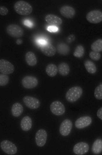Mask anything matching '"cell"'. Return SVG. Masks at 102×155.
<instances>
[{"label":"cell","mask_w":102,"mask_h":155,"mask_svg":"<svg viewBox=\"0 0 102 155\" xmlns=\"http://www.w3.org/2000/svg\"><path fill=\"white\" fill-rule=\"evenodd\" d=\"M14 8L17 14L22 16L30 15L33 10V8L30 4L22 1L16 2L14 5Z\"/></svg>","instance_id":"1"},{"label":"cell","mask_w":102,"mask_h":155,"mask_svg":"<svg viewBox=\"0 0 102 155\" xmlns=\"http://www.w3.org/2000/svg\"><path fill=\"white\" fill-rule=\"evenodd\" d=\"M83 93V89L80 87L74 86L67 91L66 95V98L68 102L74 103L79 100L82 96Z\"/></svg>","instance_id":"2"},{"label":"cell","mask_w":102,"mask_h":155,"mask_svg":"<svg viewBox=\"0 0 102 155\" xmlns=\"http://www.w3.org/2000/svg\"><path fill=\"white\" fill-rule=\"evenodd\" d=\"M6 31L9 35L15 38H21L24 35V30L22 28L15 24L9 25L6 27Z\"/></svg>","instance_id":"3"},{"label":"cell","mask_w":102,"mask_h":155,"mask_svg":"<svg viewBox=\"0 0 102 155\" xmlns=\"http://www.w3.org/2000/svg\"><path fill=\"white\" fill-rule=\"evenodd\" d=\"M0 147L4 152L8 155L15 154L18 151L15 145L9 140H5L2 141Z\"/></svg>","instance_id":"4"},{"label":"cell","mask_w":102,"mask_h":155,"mask_svg":"<svg viewBox=\"0 0 102 155\" xmlns=\"http://www.w3.org/2000/svg\"><path fill=\"white\" fill-rule=\"evenodd\" d=\"M86 19L89 23L97 24L102 21V13L99 10H94L88 12L86 16Z\"/></svg>","instance_id":"5"},{"label":"cell","mask_w":102,"mask_h":155,"mask_svg":"<svg viewBox=\"0 0 102 155\" xmlns=\"http://www.w3.org/2000/svg\"><path fill=\"white\" fill-rule=\"evenodd\" d=\"M50 110L54 115L60 116L65 113L66 108L64 105L60 101H53L50 105Z\"/></svg>","instance_id":"6"},{"label":"cell","mask_w":102,"mask_h":155,"mask_svg":"<svg viewBox=\"0 0 102 155\" xmlns=\"http://www.w3.org/2000/svg\"><path fill=\"white\" fill-rule=\"evenodd\" d=\"M15 70V66L10 62L5 59H0V72L10 75L13 73Z\"/></svg>","instance_id":"7"},{"label":"cell","mask_w":102,"mask_h":155,"mask_svg":"<svg viewBox=\"0 0 102 155\" xmlns=\"http://www.w3.org/2000/svg\"><path fill=\"white\" fill-rule=\"evenodd\" d=\"M23 101L25 105L29 108L32 110L37 109L40 106L41 102L37 98L30 96L24 97Z\"/></svg>","instance_id":"8"},{"label":"cell","mask_w":102,"mask_h":155,"mask_svg":"<svg viewBox=\"0 0 102 155\" xmlns=\"http://www.w3.org/2000/svg\"><path fill=\"white\" fill-rule=\"evenodd\" d=\"M22 84L23 87L25 89H33L36 88L37 86L38 80L35 77L27 76L22 78Z\"/></svg>","instance_id":"9"},{"label":"cell","mask_w":102,"mask_h":155,"mask_svg":"<svg viewBox=\"0 0 102 155\" xmlns=\"http://www.w3.org/2000/svg\"><path fill=\"white\" fill-rule=\"evenodd\" d=\"M47 133L45 130L41 129L36 132L35 136V141L36 145L42 147L46 143L47 139Z\"/></svg>","instance_id":"10"},{"label":"cell","mask_w":102,"mask_h":155,"mask_svg":"<svg viewBox=\"0 0 102 155\" xmlns=\"http://www.w3.org/2000/svg\"><path fill=\"white\" fill-rule=\"evenodd\" d=\"M73 123L71 120L66 119L63 120L61 124L59 132L63 136H67L71 133L73 127Z\"/></svg>","instance_id":"11"},{"label":"cell","mask_w":102,"mask_h":155,"mask_svg":"<svg viewBox=\"0 0 102 155\" xmlns=\"http://www.w3.org/2000/svg\"><path fill=\"white\" fill-rule=\"evenodd\" d=\"M92 120L91 117L85 116L81 117L76 121L75 125L78 129H84L91 125Z\"/></svg>","instance_id":"12"},{"label":"cell","mask_w":102,"mask_h":155,"mask_svg":"<svg viewBox=\"0 0 102 155\" xmlns=\"http://www.w3.org/2000/svg\"><path fill=\"white\" fill-rule=\"evenodd\" d=\"M89 149V145L87 143L81 142L76 144L73 147V152L76 155H83L87 153Z\"/></svg>","instance_id":"13"},{"label":"cell","mask_w":102,"mask_h":155,"mask_svg":"<svg viewBox=\"0 0 102 155\" xmlns=\"http://www.w3.org/2000/svg\"><path fill=\"white\" fill-rule=\"evenodd\" d=\"M60 13L63 17L67 18H72L76 13L75 9L71 6L65 5L62 6L60 9Z\"/></svg>","instance_id":"14"},{"label":"cell","mask_w":102,"mask_h":155,"mask_svg":"<svg viewBox=\"0 0 102 155\" xmlns=\"http://www.w3.org/2000/svg\"><path fill=\"white\" fill-rule=\"evenodd\" d=\"M41 50L44 55L48 57L53 56L56 52V48L53 45L47 43L42 46Z\"/></svg>","instance_id":"15"},{"label":"cell","mask_w":102,"mask_h":155,"mask_svg":"<svg viewBox=\"0 0 102 155\" xmlns=\"http://www.w3.org/2000/svg\"><path fill=\"white\" fill-rule=\"evenodd\" d=\"M45 20L48 24L54 26L60 25L63 21L59 17L53 14H48L45 17Z\"/></svg>","instance_id":"16"},{"label":"cell","mask_w":102,"mask_h":155,"mask_svg":"<svg viewBox=\"0 0 102 155\" xmlns=\"http://www.w3.org/2000/svg\"><path fill=\"white\" fill-rule=\"evenodd\" d=\"M21 127L24 131H29L32 126V121L30 117L26 116L22 118L21 122Z\"/></svg>","instance_id":"17"},{"label":"cell","mask_w":102,"mask_h":155,"mask_svg":"<svg viewBox=\"0 0 102 155\" xmlns=\"http://www.w3.org/2000/svg\"><path fill=\"white\" fill-rule=\"evenodd\" d=\"M23 105L18 102L15 103L13 104L11 109L12 115L15 117H20L23 113Z\"/></svg>","instance_id":"18"},{"label":"cell","mask_w":102,"mask_h":155,"mask_svg":"<svg viewBox=\"0 0 102 155\" xmlns=\"http://www.w3.org/2000/svg\"><path fill=\"white\" fill-rule=\"evenodd\" d=\"M25 61L27 64L30 66H36L37 63V60L36 55L32 52H28L25 54Z\"/></svg>","instance_id":"19"},{"label":"cell","mask_w":102,"mask_h":155,"mask_svg":"<svg viewBox=\"0 0 102 155\" xmlns=\"http://www.w3.org/2000/svg\"><path fill=\"white\" fill-rule=\"evenodd\" d=\"M57 68L59 74L62 76H66L70 73V67L69 65L65 62L60 63Z\"/></svg>","instance_id":"20"},{"label":"cell","mask_w":102,"mask_h":155,"mask_svg":"<svg viewBox=\"0 0 102 155\" xmlns=\"http://www.w3.org/2000/svg\"><path fill=\"white\" fill-rule=\"evenodd\" d=\"M92 151L94 154H99L101 153L102 140L101 139H97L94 142L92 146Z\"/></svg>","instance_id":"21"},{"label":"cell","mask_w":102,"mask_h":155,"mask_svg":"<svg viewBox=\"0 0 102 155\" xmlns=\"http://www.w3.org/2000/svg\"><path fill=\"white\" fill-rule=\"evenodd\" d=\"M46 71L49 76L50 77H54L58 73V68L55 64H50L46 66Z\"/></svg>","instance_id":"22"},{"label":"cell","mask_w":102,"mask_h":155,"mask_svg":"<svg viewBox=\"0 0 102 155\" xmlns=\"http://www.w3.org/2000/svg\"><path fill=\"white\" fill-rule=\"evenodd\" d=\"M84 65L85 69L89 73L93 74L97 72V66L91 61L86 60L84 62Z\"/></svg>","instance_id":"23"},{"label":"cell","mask_w":102,"mask_h":155,"mask_svg":"<svg viewBox=\"0 0 102 155\" xmlns=\"http://www.w3.org/2000/svg\"><path fill=\"white\" fill-rule=\"evenodd\" d=\"M57 51L60 54L66 55L68 54L70 52V48L65 43H61L57 46Z\"/></svg>","instance_id":"24"},{"label":"cell","mask_w":102,"mask_h":155,"mask_svg":"<svg viewBox=\"0 0 102 155\" xmlns=\"http://www.w3.org/2000/svg\"><path fill=\"white\" fill-rule=\"evenodd\" d=\"M91 48L93 51L100 52L102 51V39H99L92 43Z\"/></svg>","instance_id":"25"},{"label":"cell","mask_w":102,"mask_h":155,"mask_svg":"<svg viewBox=\"0 0 102 155\" xmlns=\"http://www.w3.org/2000/svg\"><path fill=\"white\" fill-rule=\"evenodd\" d=\"M85 54V49L83 46L79 45L76 46L73 53L74 56L80 58L83 56Z\"/></svg>","instance_id":"26"},{"label":"cell","mask_w":102,"mask_h":155,"mask_svg":"<svg viewBox=\"0 0 102 155\" xmlns=\"http://www.w3.org/2000/svg\"><path fill=\"white\" fill-rule=\"evenodd\" d=\"M95 97L99 100H101L102 99V84L101 83L96 88L94 91Z\"/></svg>","instance_id":"27"},{"label":"cell","mask_w":102,"mask_h":155,"mask_svg":"<svg viewBox=\"0 0 102 155\" xmlns=\"http://www.w3.org/2000/svg\"><path fill=\"white\" fill-rule=\"evenodd\" d=\"M9 77L7 75L0 74V86H4L7 85L9 81Z\"/></svg>","instance_id":"28"},{"label":"cell","mask_w":102,"mask_h":155,"mask_svg":"<svg viewBox=\"0 0 102 155\" xmlns=\"http://www.w3.org/2000/svg\"><path fill=\"white\" fill-rule=\"evenodd\" d=\"M89 56L92 60L97 61L101 58V55L99 52L92 51L89 53Z\"/></svg>","instance_id":"29"},{"label":"cell","mask_w":102,"mask_h":155,"mask_svg":"<svg viewBox=\"0 0 102 155\" xmlns=\"http://www.w3.org/2000/svg\"><path fill=\"white\" fill-rule=\"evenodd\" d=\"M8 9L5 6H0V15L2 16H5L8 13Z\"/></svg>","instance_id":"30"},{"label":"cell","mask_w":102,"mask_h":155,"mask_svg":"<svg viewBox=\"0 0 102 155\" xmlns=\"http://www.w3.org/2000/svg\"><path fill=\"white\" fill-rule=\"evenodd\" d=\"M47 30L50 32L54 33L57 32L59 29L55 26H50L47 28Z\"/></svg>","instance_id":"31"},{"label":"cell","mask_w":102,"mask_h":155,"mask_svg":"<svg viewBox=\"0 0 102 155\" xmlns=\"http://www.w3.org/2000/svg\"><path fill=\"white\" fill-rule=\"evenodd\" d=\"M76 38L75 36L73 34L69 35L67 38V42L68 43H71L74 41Z\"/></svg>","instance_id":"32"},{"label":"cell","mask_w":102,"mask_h":155,"mask_svg":"<svg viewBox=\"0 0 102 155\" xmlns=\"http://www.w3.org/2000/svg\"><path fill=\"white\" fill-rule=\"evenodd\" d=\"M24 24L25 26L31 28L33 26V24L32 22L28 20H26L24 21Z\"/></svg>","instance_id":"33"},{"label":"cell","mask_w":102,"mask_h":155,"mask_svg":"<svg viewBox=\"0 0 102 155\" xmlns=\"http://www.w3.org/2000/svg\"><path fill=\"white\" fill-rule=\"evenodd\" d=\"M97 117L101 120H102V107L100 108L98 110L97 112Z\"/></svg>","instance_id":"34"},{"label":"cell","mask_w":102,"mask_h":155,"mask_svg":"<svg viewBox=\"0 0 102 155\" xmlns=\"http://www.w3.org/2000/svg\"><path fill=\"white\" fill-rule=\"evenodd\" d=\"M38 42H39L40 45H42V46L46 45V44L47 42L45 40H40L38 41Z\"/></svg>","instance_id":"35"}]
</instances>
